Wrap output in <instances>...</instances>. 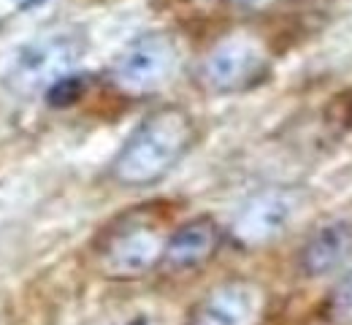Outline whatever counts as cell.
<instances>
[{
  "mask_svg": "<svg viewBox=\"0 0 352 325\" xmlns=\"http://www.w3.org/2000/svg\"><path fill=\"white\" fill-rule=\"evenodd\" d=\"M195 120L182 106L149 111L111 160V179L122 187H149L168 177L195 141Z\"/></svg>",
  "mask_w": 352,
  "mask_h": 325,
  "instance_id": "cell-1",
  "label": "cell"
},
{
  "mask_svg": "<svg viewBox=\"0 0 352 325\" xmlns=\"http://www.w3.org/2000/svg\"><path fill=\"white\" fill-rule=\"evenodd\" d=\"M171 214L163 203H141L117 214L92 244L95 266L106 279L133 282L163 263Z\"/></svg>",
  "mask_w": 352,
  "mask_h": 325,
  "instance_id": "cell-2",
  "label": "cell"
},
{
  "mask_svg": "<svg viewBox=\"0 0 352 325\" xmlns=\"http://www.w3.org/2000/svg\"><path fill=\"white\" fill-rule=\"evenodd\" d=\"M87 41L79 30H44L11 52L3 85L19 98L49 93L63 79L74 76Z\"/></svg>",
  "mask_w": 352,
  "mask_h": 325,
  "instance_id": "cell-3",
  "label": "cell"
},
{
  "mask_svg": "<svg viewBox=\"0 0 352 325\" xmlns=\"http://www.w3.org/2000/svg\"><path fill=\"white\" fill-rule=\"evenodd\" d=\"M271 74V52L255 33L236 30L217 38L204 54L198 79L212 95H241L263 85Z\"/></svg>",
  "mask_w": 352,
  "mask_h": 325,
  "instance_id": "cell-4",
  "label": "cell"
},
{
  "mask_svg": "<svg viewBox=\"0 0 352 325\" xmlns=\"http://www.w3.org/2000/svg\"><path fill=\"white\" fill-rule=\"evenodd\" d=\"M309 198L301 187H265L250 195L230 217L225 236L244 249H263L285 238L301 220Z\"/></svg>",
  "mask_w": 352,
  "mask_h": 325,
  "instance_id": "cell-5",
  "label": "cell"
},
{
  "mask_svg": "<svg viewBox=\"0 0 352 325\" xmlns=\"http://www.w3.org/2000/svg\"><path fill=\"white\" fill-rule=\"evenodd\" d=\"M179 68V44L166 30H149L135 36L128 47L122 49L109 71L111 85L117 93L128 98L160 93Z\"/></svg>",
  "mask_w": 352,
  "mask_h": 325,
  "instance_id": "cell-6",
  "label": "cell"
},
{
  "mask_svg": "<svg viewBox=\"0 0 352 325\" xmlns=\"http://www.w3.org/2000/svg\"><path fill=\"white\" fill-rule=\"evenodd\" d=\"M268 315V290L258 279L230 277L217 282L190 309L187 325H261Z\"/></svg>",
  "mask_w": 352,
  "mask_h": 325,
  "instance_id": "cell-7",
  "label": "cell"
},
{
  "mask_svg": "<svg viewBox=\"0 0 352 325\" xmlns=\"http://www.w3.org/2000/svg\"><path fill=\"white\" fill-rule=\"evenodd\" d=\"M222 241H225V228L214 217H209V214L192 217L168 233L160 269H168L176 274L195 271V269L206 266L220 252Z\"/></svg>",
  "mask_w": 352,
  "mask_h": 325,
  "instance_id": "cell-8",
  "label": "cell"
},
{
  "mask_svg": "<svg viewBox=\"0 0 352 325\" xmlns=\"http://www.w3.org/2000/svg\"><path fill=\"white\" fill-rule=\"evenodd\" d=\"M352 260V223L336 220L309 236L298 252V269L309 279L331 277L350 266Z\"/></svg>",
  "mask_w": 352,
  "mask_h": 325,
  "instance_id": "cell-9",
  "label": "cell"
},
{
  "mask_svg": "<svg viewBox=\"0 0 352 325\" xmlns=\"http://www.w3.org/2000/svg\"><path fill=\"white\" fill-rule=\"evenodd\" d=\"M322 320L328 325H352V269L333 282L322 301Z\"/></svg>",
  "mask_w": 352,
  "mask_h": 325,
  "instance_id": "cell-10",
  "label": "cell"
},
{
  "mask_svg": "<svg viewBox=\"0 0 352 325\" xmlns=\"http://www.w3.org/2000/svg\"><path fill=\"white\" fill-rule=\"evenodd\" d=\"M328 136L333 141H342L352 131V87L336 93L328 106H325V117H322Z\"/></svg>",
  "mask_w": 352,
  "mask_h": 325,
  "instance_id": "cell-11",
  "label": "cell"
}]
</instances>
